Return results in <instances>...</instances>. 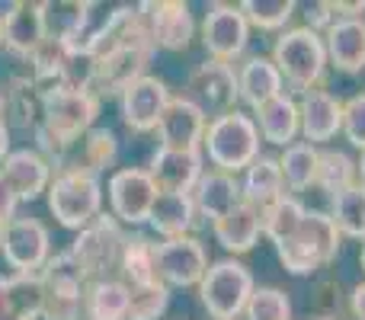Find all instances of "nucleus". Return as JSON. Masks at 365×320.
Listing matches in <instances>:
<instances>
[{"mask_svg":"<svg viewBox=\"0 0 365 320\" xmlns=\"http://www.w3.org/2000/svg\"><path fill=\"white\" fill-rule=\"evenodd\" d=\"M100 115V96L74 93V90H48L42 100V122L36 128L38 154L61 170L74 145L93 128Z\"/></svg>","mask_w":365,"mask_h":320,"instance_id":"f03ea898","label":"nucleus"},{"mask_svg":"<svg viewBox=\"0 0 365 320\" xmlns=\"http://www.w3.org/2000/svg\"><path fill=\"white\" fill-rule=\"evenodd\" d=\"M298 115H302V135L308 145H324L334 141L343 132V100L334 96L330 90H311L298 103Z\"/></svg>","mask_w":365,"mask_h":320,"instance_id":"a211bd4d","label":"nucleus"},{"mask_svg":"<svg viewBox=\"0 0 365 320\" xmlns=\"http://www.w3.org/2000/svg\"><path fill=\"white\" fill-rule=\"evenodd\" d=\"M48 231L36 218H13L0 231V247L6 250V257L29 276H36L48 263Z\"/></svg>","mask_w":365,"mask_h":320,"instance_id":"f3484780","label":"nucleus"},{"mask_svg":"<svg viewBox=\"0 0 365 320\" xmlns=\"http://www.w3.org/2000/svg\"><path fill=\"white\" fill-rule=\"evenodd\" d=\"M29 272H23L16 263H13L10 257H6V250L0 247V289L4 291H13V289H19V285H26L29 282Z\"/></svg>","mask_w":365,"mask_h":320,"instance_id":"a18cd8bd","label":"nucleus"},{"mask_svg":"<svg viewBox=\"0 0 365 320\" xmlns=\"http://www.w3.org/2000/svg\"><path fill=\"white\" fill-rule=\"evenodd\" d=\"M109 205H113V218L119 224H145L151 218V208L158 202L160 189L154 186L151 173L138 167L115 170L109 176Z\"/></svg>","mask_w":365,"mask_h":320,"instance_id":"9b49d317","label":"nucleus"},{"mask_svg":"<svg viewBox=\"0 0 365 320\" xmlns=\"http://www.w3.org/2000/svg\"><path fill=\"white\" fill-rule=\"evenodd\" d=\"M259 128L253 122V115L240 113H225L218 119L208 122L205 138H202V151L208 154L215 170L221 173H244L253 160L259 158Z\"/></svg>","mask_w":365,"mask_h":320,"instance_id":"39448f33","label":"nucleus"},{"mask_svg":"<svg viewBox=\"0 0 365 320\" xmlns=\"http://www.w3.org/2000/svg\"><path fill=\"white\" fill-rule=\"evenodd\" d=\"M311 320H330V317H311Z\"/></svg>","mask_w":365,"mask_h":320,"instance_id":"5fc2aeb1","label":"nucleus"},{"mask_svg":"<svg viewBox=\"0 0 365 320\" xmlns=\"http://www.w3.org/2000/svg\"><path fill=\"white\" fill-rule=\"evenodd\" d=\"M0 45H4V13H0Z\"/></svg>","mask_w":365,"mask_h":320,"instance_id":"3c124183","label":"nucleus"},{"mask_svg":"<svg viewBox=\"0 0 365 320\" xmlns=\"http://www.w3.org/2000/svg\"><path fill=\"white\" fill-rule=\"evenodd\" d=\"M330 218L343 237L365 240V186L356 182V186L336 192L334 205H330Z\"/></svg>","mask_w":365,"mask_h":320,"instance_id":"c9c22d12","label":"nucleus"},{"mask_svg":"<svg viewBox=\"0 0 365 320\" xmlns=\"http://www.w3.org/2000/svg\"><path fill=\"white\" fill-rule=\"evenodd\" d=\"M186 96L202 109L215 113V119L225 113H234V103L240 100L237 93V68L227 61H205L189 74Z\"/></svg>","mask_w":365,"mask_h":320,"instance_id":"f8f14e48","label":"nucleus"},{"mask_svg":"<svg viewBox=\"0 0 365 320\" xmlns=\"http://www.w3.org/2000/svg\"><path fill=\"white\" fill-rule=\"evenodd\" d=\"M42 100H45L42 90H38L29 77H19L4 93L6 128H32V132H36L38 122H42Z\"/></svg>","mask_w":365,"mask_h":320,"instance_id":"473e14b6","label":"nucleus"},{"mask_svg":"<svg viewBox=\"0 0 365 320\" xmlns=\"http://www.w3.org/2000/svg\"><path fill=\"white\" fill-rule=\"evenodd\" d=\"M132 289L122 279H96L87 285L83 320H128Z\"/></svg>","mask_w":365,"mask_h":320,"instance_id":"2f4dec72","label":"nucleus"},{"mask_svg":"<svg viewBox=\"0 0 365 320\" xmlns=\"http://www.w3.org/2000/svg\"><path fill=\"white\" fill-rule=\"evenodd\" d=\"M253 289L257 285H253V276L244 263H237V259H218L202 276L199 298L212 320H237L247 311Z\"/></svg>","mask_w":365,"mask_h":320,"instance_id":"6e6552de","label":"nucleus"},{"mask_svg":"<svg viewBox=\"0 0 365 320\" xmlns=\"http://www.w3.org/2000/svg\"><path fill=\"white\" fill-rule=\"evenodd\" d=\"M356 170H359V186H365V151H362V160L356 163Z\"/></svg>","mask_w":365,"mask_h":320,"instance_id":"8fccbe9b","label":"nucleus"},{"mask_svg":"<svg viewBox=\"0 0 365 320\" xmlns=\"http://www.w3.org/2000/svg\"><path fill=\"white\" fill-rule=\"evenodd\" d=\"M215 240L225 247L227 253H250L257 240L263 237V224H259V208L240 202L234 212H227L221 221L212 224Z\"/></svg>","mask_w":365,"mask_h":320,"instance_id":"c85d7f7f","label":"nucleus"},{"mask_svg":"<svg viewBox=\"0 0 365 320\" xmlns=\"http://www.w3.org/2000/svg\"><path fill=\"white\" fill-rule=\"evenodd\" d=\"M119 13H122V4H83L77 26L61 38L64 48H68L71 55H77V58L81 55L90 58L103 45V38L113 32Z\"/></svg>","mask_w":365,"mask_h":320,"instance_id":"5701e85b","label":"nucleus"},{"mask_svg":"<svg viewBox=\"0 0 365 320\" xmlns=\"http://www.w3.org/2000/svg\"><path fill=\"white\" fill-rule=\"evenodd\" d=\"M314 317H330L334 320L336 314L343 311V301H340V282H334V279H324V282H317L314 289Z\"/></svg>","mask_w":365,"mask_h":320,"instance_id":"37998d69","label":"nucleus"},{"mask_svg":"<svg viewBox=\"0 0 365 320\" xmlns=\"http://www.w3.org/2000/svg\"><path fill=\"white\" fill-rule=\"evenodd\" d=\"M170 90L160 77H141L135 81L125 93L119 96L122 103V122H125L132 132H154L160 125V115H164L167 103H170Z\"/></svg>","mask_w":365,"mask_h":320,"instance_id":"2eb2a0df","label":"nucleus"},{"mask_svg":"<svg viewBox=\"0 0 365 320\" xmlns=\"http://www.w3.org/2000/svg\"><path fill=\"white\" fill-rule=\"evenodd\" d=\"M359 259H362V272H365V240H362V257Z\"/></svg>","mask_w":365,"mask_h":320,"instance_id":"864d4df0","label":"nucleus"},{"mask_svg":"<svg viewBox=\"0 0 365 320\" xmlns=\"http://www.w3.org/2000/svg\"><path fill=\"white\" fill-rule=\"evenodd\" d=\"M240 195H244V202L253 205V208H266L276 199H282L285 180H282V170H279V158H266V154H259V158L244 170Z\"/></svg>","mask_w":365,"mask_h":320,"instance_id":"7c9ffc66","label":"nucleus"},{"mask_svg":"<svg viewBox=\"0 0 365 320\" xmlns=\"http://www.w3.org/2000/svg\"><path fill=\"white\" fill-rule=\"evenodd\" d=\"M16 205H19L16 195H13V189L6 186L4 173H0V231H4V227L16 218Z\"/></svg>","mask_w":365,"mask_h":320,"instance_id":"49530a36","label":"nucleus"},{"mask_svg":"<svg viewBox=\"0 0 365 320\" xmlns=\"http://www.w3.org/2000/svg\"><path fill=\"white\" fill-rule=\"evenodd\" d=\"M122 244H125L122 224L113 215H100L93 224L77 234L71 253H74V259L83 266L90 282H96V279H106V272L113 269V266H119Z\"/></svg>","mask_w":365,"mask_h":320,"instance_id":"1a4fd4ad","label":"nucleus"},{"mask_svg":"<svg viewBox=\"0 0 365 320\" xmlns=\"http://www.w3.org/2000/svg\"><path fill=\"white\" fill-rule=\"evenodd\" d=\"M119 272L122 282L128 289H141V285H154L158 279V244L145 234H125L119 257Z\"/></svg>","mask_w":365,"mask_h":320,"instance_id":"c756f323","label":"nucleus"},{"mask_svg":"<svg viewBox=\"0 0 365 320\" xmlns=\"http://www.w3.org/2000/svg\"><path fill=\"white\" fill-rule=\"evenodd\" d=\"M170 308V289L164 282L141 285L132 289V301H128V320H160Z\"/></svg>","mask_w":365,"mask_h":320,"instance_id":"58836bf2","label":"nucleus"},{"mask_svg":"<svg viewBox=\"0 0 365 320\" xmlns=\"http://www.w3.org/2000/svg\"><path fill=\"white\" fill-rule=\"evenodd\" d=\"M138 10L154 48H164V51L189 48V42L195 36V19L189 4H182V0H158V4H138Z\"/></svg>","mask_w":365,"mask_h":320,"instance_id":"ddd939ff","label":"nucleus"},{"mask_svg":"<svg viewBox=\"0 0 365 320\" xmlns=\"http://www.w3.org/2000/svg\"><path fill=\"white\" fill-rule=\"evenodd\" d=\"M48 208L61 227L83 231L100 218L103 208V186L100 176L83 170H58L48 182Z\"/></svg>","mask_w":365,"mask_h":320,"instance_id":"0eeeda50","label":"nucleus"},{"mask_svg":"<svg viewBox=\"0 0 365 320\" xmlns=\"http://www.w3.org/2000/svg\"><path fill=\"white\" fill-rule=\"evenodd\" d=\"M349 314L353 320H365V282L349 291Z\"/></svg>","mask_w":365,"mask_h":320,"instance_id":"de8ad7c7","label":"nucleus"},{"mask_svg":"<svg viewBox=\"0 0 365 320\" xmlns=\"http://www.w3.org/2000/svg\"><path fill=\"white\" fill-rule=\"evenodd\" d=\"M38 279V317L42 320H83V298H87V272L64 250L48 257V263L36 272Z\"/></svg>","mask_w":365,"mask_h":320,"instance_id":"7ed1b4c3","label":"nucleus"},{"mask_svg":"<svg viewBox=\"0 0 365 320\" xmlns=\"http://www.w3.org/2000/svg\"><path fill=\"white\" fill-rule=\"evenodd\" d=\"M208 128V115L195 106L189 96H173L160 115V148H177V151H202V138Z\"/></svg>","mask_w":365,"mask_h":320,"instance_id":"dca6fc26","label":"nucleus"},{"mask_svg":"<svg viewBox=\"0 0 365 320\" xmlns=\"http://www.w3.org/2000/svg\"><path fill=\"white\" fill-rule=\"evenodd\" d=\"M154 186L160 192H192L195 182L202 180V151H177V148H158L151 158Z\"/></svg>","mask_w":365,"mask_h":320,"instance_id":"aec40b11","label":"nucleus"},{"mask_svg":"<svg viewBox=\"0 0 365 320\" xmlns=\"http://www.w3.org/2000/svg\"><path fill=\"white\" fill-rule=\"evenodd\" d=\"M81 6L83 4H42V16H45V32L48 38H64L81 19Z\"/></svg>","mask_w":365,"mask_h":320,"instance_id":"a19ab883","label":"nucleus"},{"mask_svg":"<svg viewBox=\"0 0 365 320\" xmlns=\"http://www.w3.org/2000/svg\"><path fill=\"white\" fill-rule=\"evenodd\" d=\"M192 202H195V212L215 224V221H221L227 212H234V208L244 202V195H240V182L234 180L231 173L208 170V173H202V180L195 182Z\"/></svg>","mask_w":365,"mask_h":320,"instance_id":"393cba45","label":"nucleus"},{"mask_svg":"<svg viewBox=\"0 0 365 320\" xmlns=\"http://www.w3.org/2000/svg\"><path fill=\"white\" fill-rule=\"evenodd\" d=\"M250 42V23L244 19L240 6L234 4H212L202 19V45L212 55V61L234 64L247 51Z\"/></svg>","mask_w":365,"mask_h":320,"instance_id":"9d476101","label":"nucleus"},{"mask_svg":"<svg viewBox=\"0 0 365 320\" xmlns=\"http://www.w3.org/2000/svg\"><path fill=\"white\" fill-rule=\"evenodd\" d=\"M195 202L192 192H158V202L151 208V227L164 240L189 237V231L195 227Z\"/></svg>","mask_w":365,"mask_h":320,"instance_id":"cd10ccee","label":"nucleus"},{"mask_svg":"<svg viewBox=\"0 0 365 320\" xmlns=\"http://www.w3.org/2000/svg\"><path fill=\"white\" fill-rule=\"evenodd\" d=\"M356 180H359L356 160L349 158L346 151L324 148L321 158H317V180H314V186H321L324 192L336 195V192H343V189L356 186Z\"/></svg>","mask_w":365,"mask_h":320,"instance_id":"e433bc0d","label":"nucleus"},{"mask_svg":"<svg viewBox=\"0 0 365 320\" xmlns=\"http://www.w3.org/2000/svg\"><path fill=\"white\" fill-rule=\"evenodd\" d=\"M244 317L247 320H292V301L285 291L263 285V289H253Z\"/></svg>","mask_w":365,"mask_h":320,"instance_id":"ea45409f","label":"nucleus"},{"mask_svg":"<svg viewBox=\"0 0 365 320\" xmlns=\"http://www.w3.org/2000/svg\"><path fill=\"white\" fill-rule=\"evenodd\" d=\"M208 272V253L195 237H177L158 244V279L170 289H189L199 285Z\"/></svg>","mask_w":365,"mask_h":320,"instance_id":"4468645a","label":"nucleus"},{"mask_svg":"<svg viewBox=\"0 0 365 320\" xmlns=\"http://www.w3.org/2000/svg\"><path fill=\"white\" fill-rule=\"evenodd\" d=\"M237 6H240L247 23L263 29V32L285 29L289 19L295 16V10H298L292 0H244V4H237Z\"/></svg>","mask_w":365,"mask_h":320,"instance_id":"4c0bfd02","label":"nucleus"},{"mask_svg":"<svg viewBox=\"0 0 365 320\" xmlns=\"http://www.w3.org/2000/svg\"><path fill=\"white\" fill-rule=\"evenodd\" d=\"M336 19H340V16H336V10H334V0H317V4L304 6V26H308V29H314L317 36H324V32H327Z\"/></svg>","mask_w":365,"mask_h":320,"instance_id":"c03bdc74","label":"nucleus"},{"mask_svg":"<svg viewBox=\"0 0 365 320\" xmlns=\"http://www.w3.org/2000/svg\"><path fill=\"white\" fill-rule=\"evenodd\" d=\"M253 122L259 128V138L269 145L289 148L295 145V135L302 132V115H298V103L289 93L269 100L266 106L253 109Z\"/></svg>","mask_w":365,"mask_h":320,"instance_id":"a878e982","label":"nucleus"},{"mask_svg":"<svg viewBox=\"0 0 365 320\" xmlns=\"http://www.w3.org/2000/svg\"><path fill=\"white\" fill-rule=\"evenodd\" d=\"M48 38L45 32L42 4H29V0H16L6 6L4 13V45L19 58H29L38 45Z\"/></svg>","mask_w":365,"mask_h":320,"instance_id":"412c9836","label":"nucleus"},{"mask_svg":"<svg viewBox=\"0 0 365 320\" xmlns=\"http://www.w3.org/2000/svg\"><path fill=\"white\" fill-rule=\"evenodd\" d=\"M272 64L279 68L282 81L292 90H311L321 87L324 71H327V48H324V36H317L308 26H295L285 29L272 45Z\"/></svg>","mask_w":365,"mask_h":320,"instance_id":"423d86ee","label":"nucleus"},{"mask_svg":"<svg viewBox=\"0 0 365 320\" xmlns=\"http://www.w3.org/2000/svg\"><path fill=\"white\" fill-rule=\"evenodd\" d=\"M343 135L353 148L365 151V93H356L343 103Z\"/></svg>","mask_w":365,"mask_h":320,"instance_id":"79ce46f5","label":"nucleus"},{"mask_svg":"<svg viewBox=\"0 0 365 320\" xmlns=\"http://www.w3.org/2000/svg\"><path fill=\"white\" fill-rule=\"evenodd\" d=\"M343 234L336 231L334 218L327 212H304V221L285 244L276 247L279 263L292 276H311V272L330 266L340 257Z\"/></svg>","mask_w":365,"mask_h":320,"instance_id":"20e7f679","label":"nucleus"},{"mask_svg":"<svg viewBox=\"0 0 365 320\" xmlns=\"http://www.w3.org/2000/svg\"><path fill=\"white\" fill-rule=\"evenodd\" d=\"M6 154H10V128L6 122H0V163L6 160Z\"/></svg>","mask_w":365,"mask_h":320,"instance_id":"09e8293b","label":"nucleus"},{"mask_svg":"<svg viewBox=\"0 0 365 320\" xmlns=\"http://www.w3.org/2000/svg\"><path fill=\"white\" fill-rule=\"evenodd\" d=\"M119 160V141L109 128H90L81 141L74 145V151L68 154L61 170H83V173H106L109 167H115Z\"/></svg>","mask_w":365,"mask_h":320,"instance_id":"bb28decb","label":"nucleus"},{"mask_svg":"<svg viewBox=\"0 0 365 320\" xmlns=\"http://www.w3.org/2000/svg\"><path fill=\"white\" fill-rule=\"evenodd\" d=\"M237 93L250 109L266 106L269 100L285 93V81L272 58L266 55H250L237 64Z\"/></svg>","mask_w":365,"mask_h":320,"instance_id":"b1692460","label":"nucleus"},{"mask_svg":"<svg viewBox=\"0 0 365 320\" xmlns=\"http://www.w3.org/2000/svg\"><path fill=\"white\" fill-rule=\"evenodd\" d=\"M154 42L141 19L138 6L122 4L113 32L93 51V93L96 96H122L135 81L148 77V64L154 58Z\"/></svg>","mask_w":365,"mask_h":320,"instance_id":"f257e3e1","label":"nucleus"},{"mask_svg":"<svg viewBox=\"0 0 365 320\" xmlns=\"http://www.w3.org/2000/svg\"><path fill=\"white\" fill-rule=\"evenodd\" d=\"M304 212L308 208L295 199V195H282L272 205L259 208V224H263V237H269L272 244H285L292 234L298 231V224L304 221Z\"/></svg>","mask_w":365,"mask_h":320,"instance_id":"f704fd0d","label":"nucleus"},{"mask_svg":"<svg viewBox=\"0 0 365 320\" xmlns=\"http://www.w3.org/2000/svg\"><path fill=\"white\" fill-rule=\"evenodd\" d=\"M0 122H4V93H0Z\"/></svg>","mask_w":365,"mask_h":320,"instance_id":"603ef678","label":"nucleus"},{"mask_svg":"<svg viewBox=\"0 0 365 320\" xmlns=\"http://www.w3.org/2000/svg\"><path fill=\"white\" fill-rule=\"evenodd\" d=\"M0 173H4L6 186L13 189L16 202H32L42 192H48L51 163L32 148H19V151L6 154V160L0 163Z\"/></svg>","mask_w":365,"mask_h":320,"instance_id":"6ab92c4d","label":"nucleus"},{"mask_svg":"<svg viewBox=\"0 0 365 320\" xmlns=\"http://www.w3.org/2000/svg\"><path fill=\"white\" fill-rule=\"evenodd\" d=\"M317 158H321V151H317L314 145H308V141H295V145H289L282 151L279 170H282V180L292 192H304V189L314 186Z\"/></svg>","mask_w":365,"mask_h":320,"instance_id":"72a5a7b5","label":"nucleus"},{"mask_svg":"<svg viewBox=\"0 0 365 320\" xmlns=\"http://www.w3.org/2000/svg\"><path fill=\"white\" fill-rule=\"evenodd\" d=\"M324 48H327V64L343 74L365 71V16L336 19L324 32Z\"/></svg>","mask_w":365,"mask_h":320,"instance_id":"4be33fe9","label":"nucleus"}]
</instances>
